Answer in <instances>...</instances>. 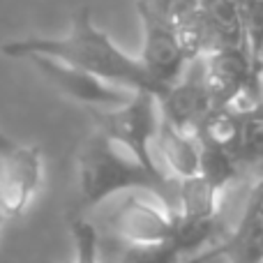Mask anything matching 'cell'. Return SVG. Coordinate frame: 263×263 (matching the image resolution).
<instances>
[{
	"label": "cell",
	"instance_id": "obj_11",
	"mask_svg": "<svg viewBox=\"0 0 263 263\" xmlns=\"http://www.w3.org/2000/svg\"><path fill=\"white\" fill-rule=\"evenodd\" d=\"M155 155L173 178H190L199 173V136L173 127L164 118H159L155 134Z\"/></svg>",
	"mask_w": 263,
	"mask_h": 263
},
{
	"label": "cell",
	"instance_id": "obj_12",
	"mask_svg": "<svg viewBox=\"0 0 263 263\" xmlns=\"http://www.w3.org/2000/svg\"><path fill=\"white\" fill-rule=\"evenodd\" d=\"M97 263H182L173 240L125 242L97 231Z\"/></svg>",
	"mask_w": 263,
	"mask_h": 263
},
{
	"label": "cell",
	"instance_id": "obj_16",
	"mask_svg": "<svg viewBox=\"0 0 263 263\" xmlns=\"http://www.w3.org/2000/svg\"><path fill=\"white\" fill-rule=\"evenodd\" d=\"M238 9H240V18H242L245 51L256 69V63H259L263 53V0H240Z\"/></svg>",
	"mask_w": 263,
	"mask_h": 263
},
{
	"label": "cell",
	"instance_id": "obj_7",
	"mask_svg": "<svg viewBox=\"0 0 263 263\" xmlns=\"http://www.w3.org/2000/svg\"><path fill=\"white\" fill-rule=\"evenodd\" d=\"M42 180V153L37 145H16L0 153V217L23 215Z\"/></svg>",
	"mask_w": 263,
	"mask_h": 263
},
{
	"label": "cell",
	"instance_id": "obj_3",
	"mask_svg": "<svg viewBox=\"0 0 263 263\" xmlns=\"http://www.w3.org/2000/svg\"><path fill=\"white\" fill-rule=\"evenodd\" d=\"M92 118H95V129L104 132L109 139L127 148L134 157H139L145 168L159 176L173 178L155 155V134H157L162 114H159V102L153 92L139 90L129 97L127 104L106 111H92Z\"/></svg>",
	"mask_w": 263,
	"mask_h": 263
},
{
	"label": "cell",
	"instance_id": "obj_20",
	"mask_svg": "<svg viewBox=\"0 0 263 263\" xmlns=\"http://www.w3.org/2000/svg\"><path fill=\"white\" fill-rule=\"evenodd\" d=\"M256 95H259L256 100L263 102V69L259 72V77H256Z\"/></svg>",
	"mask_w": 263,
	"mask_h": 263
},
{
	"label": "cell",
	"instance_id": "obj_23",
	"mask_svg": "<svg viewBox=\"0 0 263 263\" xmlns=\"http://www.w3.org/2000/svg\"><path fill=\"white\" fill-rule=\"evenodd\" d=\"M261 263H263V261H261Z\"/></svg>",
	"mask_w": 263,
	"mask_h": 263
},
{
	"label": "cell",
	"instance_id": "obj_21",
	"mask_svg": "<svg viewBox=\"0 0 263 263\" xmlns=\"http://www.w3.org/2000/svg\"><path fill=\"white\" fill-rule=\"evenodd\" d=\"M263 69V53H261V58H259V63H256V72H261Z\"/></svg>",
	"mask_w": 263,
	"mask_h": 263
},
{
	"label": "cell",
	"instance_id": "obj_1",
	"mask_svg": "<svg viewBox=\"0 0 263 263\" xmlns=\"http://www.w3.org/2000/svg\"><path fill=\"white\" fill-rule=\"evenodd\" d=\"M0 53L7 58L44 55V58H53L65 65L83 69V72L92 74L111 86L127 88L132 92H153L157 100L164 95V90L145 74L139 60L127 55L120 46H116L114 40L95 26L88 7H81L74 14L72 30L67 37L14 40L0 46Z\"/></svg>",
	"mask_w": 263,
	"mask_h": 263
},
{
	"label": "cell",
	"instance_id": "obj_9",
	"mask_svg": "<svg viewBox=\"0 0 263 263\" xmlns=\"http://www.w3.org/2000/svg\"><path fill=\"white\" fill-rule=\"evenodd\" d=\"M199 63L213 109H224L247 86H256L259 72L252 65L245 46H229V49L213 51L199 58Z\"/></svg>",
	"mask_w": 263,
	"mask_h": 263
},
{
	"label": "cell",
	"instance_id": "obj_5",
	"mask_svg": "<svg viewBox=\"0 0 263 263\" xmlns=\"http://www.w3.org/2000/svg\"><path fill=\"white\" fill-rule=\"evenodd\" d=\"M173 227L176 217L162 203L155 205L136 194H127L106 210L104 227L97 231L125 242H164L171 240Z\"/></svg>",
	"mask_w": 263,
	"mask_h": 263
},
{
	"label": "cell",
	"instance_id": "obj_8",
	"mask_svg": "<svg viewBox=\"0 0 263 263\" xmlns=\"http://www.w3.org/2000/svg\"><path fill=\"white\" fill-rule=\"evenodd\" d=\"M224 256L229 263H261L263 261V178L252 187L242 215L233 231L217 240L213 250L201 252L190 263H205Z\"/></svg>",
	"mask_w": 263,
	"mask_h": 263
},
{
	"label": "cell",
	"instance_id": "obj_14",
	"mask_svg": "<svg viewBox=\"0 0 263 263\" xmlns=\"http://www.w3.org/2000/svg\"><path fill=\"white\" fill-rule=\"evenodd\" d=\"M217 196L219 192H215L201 176L178 178L176 217L185 219V222H210V219H217Z\"/></svg>",
	"mask_w": 263,
	"mask_h": 263
},
{
	"label": "cell",
	"instance_id": "obj_22",
	"mask_svg": "<svg viewBox=\"0 0 263 263\" xmlns=\"http://www.w3.org/2000/svg\"><path fill=\"white\" fill-rule=\"evenodd\" d=\"M3 224H5V219H3V217H0V227H3Z\"/></svg>",
	"mask_w": 263,
	"mask_h": 263
},
{
	"label": "cell",
	"instance_id": "obj_4",
	"mask_svg": "<svg viewBox=\"0 0 263 263\" xmlns=\"http://www.w3.org/2000/svg\"><path fill=\"white\" fill-rule=\"evenodd\" d=\"M141 26H143V44L136 60L150 79L166 92L171 83L180 79L187 67V58L180 51L173 28L148 5V0H136Z\"/></svg>",
	"mask_w": 263,
	"mask_h": 263
},
{
	"label": "cell",
	"instance_id": "obj_10",
	"mask_svg": "<svg viewBox=\"0 0 263 263\" xmlns=\"http://www.w3.org/2000/svg\"><path fill=\"white\" fill-rule=\"evenodd\" d=\"M157 102L159 114H162L164 120H168L173 127L182 132L196 134V129L201 127L205 116L213 111V102H210V95L203 86L199 58L187 63L180 79L176 83H171Z\"/></svg>",
	"mask_w": 263,
	"mask_h": 263
},
{
	"label": "cell",
	"instance_id": "obj_6",
	"mask_svg": "<svg viewBox=\"0 0 263 263\" xmlns=\"http://www.w3.org/2000/svg\"><path fill=\"white\" fill-rule=\"evenodd\" d=\"M26 60H30L42 72V77L49 83H53L63 95L72 97L79 104L90 106L92 111H106V109L123 106V104H127L129 97L134 95L127 88L111 86V83L102 81V79L83 72V69L60 63V60L44 58V55H30V58H26Z\"/></svg>",
	"mask_w": 263,
	"mask_h": 263
},
{
	"label": "cell",
	"instance_id": "obj_19",
	"mask_svg": "<svg viewBox=\"0 0 263 263\" xmlns=\"http://www.w3.org/2000/svg\"><path fill=\"white\" fill-rule=\"evenodd\" d=\"M12 148H16V143L0 132V153H7V150H12Z\"/></svg>",
	"mask_w": 263,
	"mask_h": 263
},
{
	"label": "cell",
	"instance_id": "obj_2",
	"mask_svg": "<svg viewBox=\"0 0 263 263\" xmlns=\"http://www.w3.org/2000/svg\"><path fill=\"white\" fill-rule=\"evenodd\" d=\"M79 199L83 208L104 205L127 192H148L176 217L178 178L159 176L145 168L139 157L116 143L104 132L95 129L81 143L77 155Z\"/></svg>",
	"mask_w": 263,
	"mask_h": 263
},
{
	"label": "cell",
	"instance_id": "obj_13",
	"mask_svg": "<svg viewBox=\"0 0 263 263\" xmlns=\"http://www.w3.org/2000/svg\"><path fill=\"white\" fill-rule=\"evenodd\" d=\"M196 3L213 37L215 51L229 49V46H245L240 9L233 0H196Z\"/></svg>",
	"mask_w": 263,
	"mask_h": 263
},
{
	"label": "cell",
	"instance_id": "obj_15",
	"mask_svg": "<svg viewBox=\"0 0 263 263\" xmlns=\"http://www.w3.org/2000/svg\"><path fill=\"white\" fill-rule=\"evenodd\" d=\"M196 176L203 178L215 192H222L236 180L238 162L231 150L199 136V173Z\"/></svg>",
	"mask_w": 263,
	"mask_h": 263
},
{
	"label": "cell",
	"instance_id": "obj_18",
	"mask_svg": "<svg viewBox=\"0 0 263 263\" xmlns=\"http://www.w3.org/2000/svg\"><path fill=\"white\" fill-rule=\"evenodd\" d=\"M74 261L72 263H97V227L83 217L72 219ZM190 263V261H185Z\"/></svg>",
	"mask_w": 263,
	"mask_h": 263
},
{
	"label": "cell",
	"instance_id": "obj_17",
	"mask_svg": "<svg viewBox=\"0 0 263 263\" xmlns=\"http://www.w3.org/2000/svg\"><path fill=\"white\" fill-rule=\"evenodd\" d=\"M233 157L238 166L263 162V120H247L242 125L240 139L233 148Z\"/></svg>",
	"mask_w": 263,
	"mask_h": 263
}]
</instances>
